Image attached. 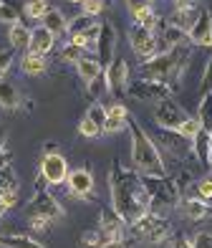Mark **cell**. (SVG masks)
<instances>
[{
	"instance_id": "cell-55",
	"label": "cell",
	"mask_w": 212,
	"mask_h": 248,
	"mask_svg": "<svg viewBox=\"0 0 212 248\" xmlns=\"http://www.w3.org/2000/svg\"><path fill=\"white\" fill-rule=\"evenodd\" d=\"M210 147H212V132H210Z\"/></svg>"
},
{
	"instance_id": "cell-8",
	"label": "cell",
	"mask_w": 212,
	"mask_h": 248,
	"mask_svg": "<svg viewBox=\"0 0 212 248\" xmlns=\"http://www.w3.org/2000/svg\"><path fill=\"white\" fill-rule=\"evenodd\" d=\"M127 94L134 96L137 101H144V104H159L164 99H172V89L167 84L152 81V78H139V81H131Z\"/></svg>"
},
{
	"instance_id": "cell-30",
	"label": "cell",
	"mask_w": 212,
	"mask_h": 248,
	"mask_svg": "<svg viewBox=\"0 0 212 248\" xmlns=\"http://www.w3.org/2000/svg\"><path fill=\"white\" fill-rule=\"evenodd\" d=\"M51 10L48 0H26V16L33 18V20H43V16H46Z\"/></svg>"
},
{
	"instance_id": "cell-9",
	"label": "cell",
	"mask_w": 212,
	"mask_h": 248,
	"mask_svg": "<svg viewBox=\"0 0 212 248\" xmlns=\"http://www.w3.org/2000/svg\"><path fill=\"white\" fill-rule=\"evenodd\" d=\"M187 117L189 114L177 104L174 99H164V101H159V104L154 107V124H157L159 129H164V132H174Z\"/></svg>"
},
{
	"instance_id": "cell-21",
	"label": "cell",
	"mask_w": 212,
	"mask_h": 248,
	"mask_svg": "<svg viewBox=\"0 0 212 248\" xmlns=\"http://www.w3.org/2000/svg\"><path fill=\"white\" fill-rule=\"evenodd\" d=\"M0 107L3 109H18L20 107V94L13 84H8L5 78H0Z\"/></svg>"
},
{
	"instance_id": "cell-14",
	"label": "cell",
	"mask_w": 212,
	"mask_h": 248,
	"mask_svg": "<svg viewBox=\"0 0 212 248\" xmlns=\"http://www.w3.org/2000/svg\"><path fill=\"white\" fill-rule=\"evenodd\" d=\"M66 183H69L71 195H76V198H88L94 193V175H91V170H86V167L71 170L69 177H66Z\"/></svg>"
},
{
	"instance_id": "cell-24",
	"label": "cell",
	"mask_w": 212,
	"mask_h": 248,
	"mask_svg": "<svg viewBox=\"0 0 212 248\" xmlns=\"http://www.w3.org/2000/svg\"><path fill=\"white\" fill-rule=\"evenodd\" d=\"M199 127H202L205 132H212V92L202 94V99H199V107H197V117Z\"/></svg>"
},
{
	"instance_id": "cell-41",
	"label": "cell",
	"mask_w": 212,
	"mask_h": 248,
	"mask_svg": "<svg viewBox=\"0 0 212 248\" xmlns=\"http://www.w3.org/2000/svg\"><path fill=\"white\" fill-rule=\"evenodd\" d=\"M0 205H3L5 210L13 208V205H18V190H10V187L0 190Z\"/></svg>"
},
{
	"instance_id": "cell-46",
	"label": "cell",
	"mask_w": 212,
	"mask_h": 248,
	"mask_svg": "<svg viewBox=\"0 0 212 248\" xmlns=\"http://www.w3.org/2000/svg\"><path fill=\"white\" fill-rule=\"evenodd\" d=\"M197 193H199V200H212V183H210V177H205V180H199V183H197Z\"/></svg>"
},
{
	"instance_id": "cell-32",
	"label": "cell",
	"mask_w": 212,
	"mask_h": 248,
	"mask_svg": "<svg viewBox=\"0 0 212 248\" xmlns=\"http://www.w3.org/2000/svg\"><path fill=\"white\" fill-rule=\"evenodd\" d=\"M106 243H109V241L104 238V233L99 231V228H96V231H86V233L81 235V246H84V248H101V246H106Z\"/></svg>"
},
{
	"instance_id": "cell-44",
	"label": "cell",
	"mask_w": 212,
	"mask_h": 248,
	"mask_svg": "<svg viewBox=\"0 0 212 248\" xmlns=\"http://www.w3.org/2000/svg\"><path fill=\"white\" fill-rule=\"evenodd\" d=\"M13 63V51H0V78H5Z\"/></svg>"
},
{
	"instance_id": "cell-31",
	"label": "cell",
	"mask_w": 212,
	"mask_h": 248,
	"mask_svg": "<svg viewBox=\"0 0 212 248\" xmlns=\"http://www.w3.org/2000/svg\"><path fill=\"white\" fill-rule=\"evenodd\" d=\"M199 129H202V127H199V122H197V119H192V117H187V119H184V122L180 124V127L174 129V132L180 134L182 140H187V142H192V140H195V134H197Z\"/></svg>"
},
{
	"instance_id": "cell-23",
	"label": "cell",
	"mask_w": 212,
	"mask_h": 248,
	"mask_svg": "<svg viewBox=\"0 0 212 248\" xmlns=\"http://www.w3.org/2000/svg\"><path fill=\"white\" fill-rule=\"evenodd\" d=\"M162 38L170 43L172 48H184V46H189V36H187V31H182V28H177V26H172V23H167L164 28H162Z\"/></svg>"
},
{
	"instance_id": "cell-40",
	"label": "cell",
	"mask_w": 212,
	"mask_h": 248,
	"mask_svg": "<svg viewBox=\"0 0 212 248\" xmlns=\"http://www.w3.org/2000/svg\"><path fill=\"white\" fill-rule=\"evenodd\" d=\"M81 8H84V16H99L104 10V0H81Z\"/></svg>"
},
{
	"instance_id": "cell-17",
	"label": "cell",
	"mask_w": 212,
	"mask_h": 248,
	"mask_svg": "<svg viewBox=\"0 0 212 248\" xmlns=\"http://www.w3.org/2000/svg\"><path fill=\"white\" fill-rule=\"evenodd\" d=\"M43 28H46L53 38H58V36H63V33H69V20L63 18L61 10L51 8L48 13L43 16Z\"/></svg>"
},
{
	"instance_id": "cell-1",
	"label": "cell",
	"mask_w": 212,
	"mask_h": 248,
	"mask_svg": "<svg viewBox=\"0 0 212 248\" xmlns=\"http://www.w3.org/2000/svg\"><path fill=\"white\" fill-rule=\"evenodd\" d=\"M109 190H111V210L124 220L131 223L149 210V198L144 193L141 175L124 167L119 160L111 162L109 170Z\"/></svg>"
},
{
	"instance_id": "cell-54",
	"label": "cell",
	"mask_w": 212,
	"mask_h": 248,
	"mask_svg": "<svg viewBox=\"0 0 212 248\" xmlns=\"http://www.w3.org/2000/svg\"><path fill=\"white\" fill-rule=\"evenodd\" d=\"M3 213H5V208H3V205H0V218H3Z\"/></svg>"
},
{
	"instance_id": "cell-11",
	"label": "cell",
	"mask_w": 212,
	"mask_h": 248,
	"mask_svg": "<svg viewBox=\"0 0 212 248\" xmlns=\"http://www.w3.org/2000/svg\"><path fill=\"white\" fill-rule=\"evenodd\" d=\"M96 61L101 63V69L114 61L116 53V28L114 23H99V38H96Z\"/></svg>"
},
{
	"instance_id": "cell-39",
	"label": "cell",
	"mask_w": 212,
	"mask_h": 248,
	"mask_svg": "<svg viewBox=\"0 0 212 248\" xmlns=\"http://www.w3.org/2000/svg\"><path fill=\"white\" fill-rule=\"evenodd\" d=\"M121 129H127V119H114V117H106L104 127H101L104 134H116Z\"/></svg>"
},
{
	"instance_id": "cell-19",
	"label": "cell",
	"mask_w": 212,
	"mask_h": 248,
	"mask_svg": "<svg viewBox=\"0 0 212 248\" xmlns=\"http://www.w3.org/2000/svg\"><path fill=\"white\" fill-rule=\"evenodd\" d=\"M197 13H199V8H195V5L177 8L174 13H172V20H170V23L177 26V28H182V31H189V28H192V23L197 20Z\"/></svg>"
},
{
	"instance_id": "cell-56",
	"label": "cell",
	"mask_w": 212,
	"mask_h": 248,
	"mask_svg": "<svg viewBox=\"0 0 212 248\" xmlns=\"http://www.w3.org/2000/svg\"><path fill=\"white\" fill-rule=\"evenodd\" d=\"M69 3H81V0H69Z\"/></svg>"
},
{
	"instance_id": "cell-53",
	"label": "cell",
	"mask_w": 212,
	"mask_h": 248,
	"mask_svg": "<svg viewBox=\"0 0 212 248\" xmlns=\"http://www.w3.org/2000/svg\"><path fill=\"white\" fill-rule=\"evenodd\" d=\"M207 167L212 170V147H210V157H207Z\"/></svg>"
},
{
	"instance_id": "cell-29",
	"label": "cell",
	"mask_w": 212,
	"mask_h": 248,
	"mask_svg": "<svg viewBox=\"0 0 212 248\" xmlns=\"http://www.w3.org/2000/svg\"><path fill=\"white\" fill-rule=\"evenodd\" d=\"M131 16H134V23H137L139 28H144V31L154 33V28L159 26V18L154 16L152 8H141V10H137V13H131Z\"/></svg>"
},
{
	"instance_id": "cell-45",
	"label": "cell",
	"mask_w": 212,
	"mask_h": 248,
	"mask_svg": "<svg viewBox=\"0 0 212 248\" xmlns=\"http://www.w3.org/2000/svg\"><path fill=\"white\" fill-rule=\"evenodd\" d=\"M199 89H202V94L212 92V56H210V61L205 66V76H202V84H199Z\"/></svg>"
},
{
	"instance_id": "cell-25",
	"label": "cell",
	"mask_w": 212,
	"mask_h": 248,
	"mask_svg": "<svg viewBox=\"0 0 212 248\" xmlns=\"http://www.w3.org/2000/svg\"><path fill=\"white\" fill-rule=\"evenodd\" d=\"M46 69H48L46 56H38V53H26L23 56V74L41 76V74H46Z\"/></svg>"
},
{
	"instance_id": "cell-13",
	"label": "cell",
	"mask_w": 212,
	"mask_h": 248,
	"mask_svg": "<svg viewBox=\"0 0 212 248\" xmlns=\"http://www.w3.org/2000/svg\"><path fill=\"white\" fill-rule=\"evenodd\" d=\"M187 36L192 46H212V13L207 8H202L197 13V20L187 31Z\"/></svg>"
},
{
	"instance_id": "cell-20",
	"label": "cell",
	"mask_w": 212,
	"mask_h": 248,
	"mask_svg": "<svg viewBox=\"0 0 212 248\" xmlns=\"http://www.w3.org/2000/svg\"><path fill=\"white\" fill-rule=\"evenodd\" d=\"M76 71H79V76L86 84H91L94 78L101 76V63H99L96 59H91V56H84V59L76 63Z\"/></svg>"
},
{
	"instance_id": "cell-57",
	"label": "cell",
	"mask_w": 212,
	"mask_h": 248,
	"mask_svg": "<svg viewBox=\"0 0 212 248\" xmlns=\"http://www.w3.org/2000/svg\"><path fill=\"white\" fill-rule=\"evenodd\" d=\"M210 183H212V172H210Z\"/></svg>"
},
{
	"instance_id": "cell-36",
	"label": "cell",
	"mask_w": 212,
	"mask_h": 248,
	"mask_svg": "<svg viewBox=\"0 0 212 248\" xmlns=\"http://www.w3.org/2000/svg\"><path fill=\"white\" fill-rule=\"evenodd\" d=\"M20 18H23V16H20L15 8H10L8 3L0 0V23H10V26H13V23H18Z\"/></svg>"
},
{
	"instance_id": "cell-5",
	"label": "cell",
	"mask_w": 212,
	"mask_h": 248,
	"mask_svg": "<svg viewBox=\"0 0 212 248\" xmlns=\"http://www.w3.org/2000/svg\"><path fill=\"white\" fill-rule=\"evenodd\" d=\"M129 225H131V233L147 243H162L164 238H170V220L157 216L154 210H147Z\"/></svg>"
},
{
	"instance_id": "cell-12",
	"label": "cell",
	"mask_w": 212,
	"mask_h": 248,
	"mask_svg": "<svg viewBox=\"0 0 212 248\" xmlns=\"http://www.w3.org/2000/svg\"><path fill=\"white\" fill-rule=\"evenodd\" d=\"M129 41H131V48H134V53H137L139 59L149 61L152 56H157V38H154L152 31H144L139 26H134L129 31Z\"/></svg>"
},
{
	"instance_id": "cell-3",
	"label": "cell",
	"mask_w": 212,
	"mask_h": 248,
	"mask_svg": "<svg viewBox=\"0 0 212 248\" xmlns=\"http://www.w3.org/2000/svg\"><path fill=\"white\" fill-rule=\"evenodd\" d=\"M184 61H187L184 48H172V51L157 53L149 61L141 63V78H152V81L167 84L174 92L177 81H180V74L184 69Z\"/></svg>"
},
{
	"instance_id": "cell-51",
	"label": "cell",
	"mask_w": 212,
	"mask_h": 248,
	"mask_svg": "<svg viewBox=\"0 0 212 248\" xmlns=\"http://www.w3.org/2000/svg\"><path fill=\"white\" fill-rule=\"evenodd\" d=\"M5 140H8V132H5V127H0V150L5 147Z\"/></svg>"
},
{
	"instance_id": "cell-27",
	"label": "cell",
	"mask_w": 212,
	"mask_h": 248,
	"mask_svg": "<svg viewBox=\"0 0 212 248\" xmlns=\"http://www.w3.org/2000/svg\"><path fill=\"white\" fill-rule=\"evenodd\" d=\"M192 152L197 155L199 165L207 167V157H210V132L199 129V132L195 134V140H192Z\"/></svg>"
},
{
	"instance_id": "cell-48",
	"label": "cell",
	"mask_w": 212,
	"mask_h": 248,
	"mask_svg": "<svg viewBox=\"0 0 212 248\" xmlns=\"http://www.w3.org/2000/svg\"><path fill=\"white\" fill-rule=\"evenodd\" d=\"M154 0H127V8H129V13H137V10L141 8H152Z\"/></svg>"
},
{
	"instance_id": "cell-50",
	"label": "cell",
	"mask_w": 212,
	"mask_h": 248,
	"mask_svg": "<svg viewBox=\"0 0 212 248\" xmlns=\"http://www.w3.org/2000/svg\"><path fill=\"white\" fill-rule=\"evenodd\" d=\"M101 248H129L124 241H121V238H116V241H109L106 246H101Z\"/></svg>"
},
{
	"instance_id": "cell-49",
	"label": "cell",
	"mask_w": 212,
	"mask_h": 248,
	"mask_svg": "<svg viewBox=\"0 0 212 248\" xmlns=\"http://www.w3.org/2000/svg\"><path fill=\"white\" fill-rule=\"evenodd\" d=\"M30 220V225H33V228H36V231H43V228H48V220H43V218H28Z\"/></svg>"
},
{
	"instance_id": "cell-42",
	"label": "cell",
	"mask_w": 212,
	"mask_h": 248,
	"mask_svg": "<svg viewBox=\"0 0 212 248\" xmlns=\"http://www.w3.org/2000/svg\"><path fill=\"white\" fill-rule=\"evenodd\" d=\"M192 248H212V233L210 231H199L192 238Z\"/></svg>"
},
{
	"instance_id": "cell-38",
	"label": "cell",
	"mask_w": 212,
	"mask_h": 248,
	"mask_svg": "<svg viewBox=\"0 0 212 248\" xmlns=\"http://www.w3.org/2000/svg\"><path fill=\"white\" fill-rule=\"evenodd\" d=\"M96 26V20L91 16H79V18H73L71 23H69V33H76V31H86V28H91Z\"/></svg>"
},
{
	"instance_id": "cell-34",
	"label": "cell",
	"mask_w": 212,
	"mask_h": 248,
	"mask_svg": "<svg viewBox=\"0 0 212 248\" xmlns=\"http://www.w3.org/2000/svg\"><path fill=\"white\" fill-rule=\"evenodd\" d=\"M5 187L18 190V175H15V170L10 165L0 167V190H5Z\"/></svg>"
},
{
	"instance_id": "cell-26",
	"label": "cell",
	"mask_w": 212,
	"mask_h": 248,
	"mask_svg": "<svg viewBox=\"0 0 212 248\" xmlns=\"http://www.w3.org/2000/svg\"><path fill=\"white\" fill-rule=\"evenodd\" d=\"M210 205L205 200H199V198H189V200H184V216L189 218V220H202V218H207L210 216Z\"/></svg>"
},
{
	"instance_id": "cell-33",
	"label": "cell",
	"mask_w": 212,
	"mask_h": 248,
	"mask_svg": "<svg viewBox=\"0 0 212 248\" xmlns=\"http://www.w3.org/2000/svg\"><path fill=\"white\" fill-rule=\"evenodd\" d=\"M84 56H88V51H84V48H79V46H73V43H66L63 46V51H61V59L66 61V63H79Z\"/></svg>"
},
{
	"instance_id": "cell-52",
	"label": "cell",
	"mask_w": 212,
	"mask_h": 248,
	"mask_svg": "<svg viewBox=\"0 0 212 248\" xmlns=\"http://www.w3.org/2000/svg\"><path fill=\"white\" fill-rule=\"evenodd\" d=\"M174 5L177 8H187V5H195V3H192V0H174Z\"/></svg>"
},
{
	"instance_id": "cell-28",
	"label": "cell",
	"mask_w": 212,
	"mask_h": 248,
	"mask_svg": "<svg viewBox=\"0 0 212 248\" xmlns=\"http://www.w3.org/2000/svg\"><path fill=\"white\" fill-rule=\"evenodd\" d=\"M8 41L13 48H28V41H30V31L23 23H13L8 28Z\"/></svg>"
},
{
	"instance_id": "cell-35",
	"label": "cell",
	"mask_w": 212,
	"mask_h": 248,
	"mask_svg": "<svg viewBox=\"0 0 212 248\" xmlns=\"http://www.w3.org/2000/svg\"><path fill=\"white\" fill-rule=\"evenodd\" d=\"M79 134H81V137L94 140V137H99V134H101V127H99V124H94L88 117H81V122H79Z\"/></svg>"
},
{
	"instance_id": "cell-10",
	"label": "cell",
	"mask_w": 212,
	"mask_h": 248,
	"mask_svg": "<svg viewBox=\"0 0 212 248\" xmlns=\"http://www.w3.org/2000/svg\"><path fill=\"white\" fill-rule=\"evenodd\" d=\"M104 84H106V92H111L114 96H124L127 89H129V66L124 59H116L106 66L104 71Z\"/></svg>"
},
{
	"instance_id": "cell-37",
	"label": "cell",
	"mask_w": 212,
	"mask_h": 248,
	"mask_svg": "<svg viewBox=\"0 0 212 248\" xmlns=\"http://www.w3.org/2000/svg\"><path fill=\"white\" fill-rule=\"evenodd\" d=\"M84 117H88L94 124H99V127H104V122H106V107H101V104H91Z\"/></svg>"
},
{
	"instance_id": "cell-16",
	"label": "cell",
	"mask_w": 212,
	"mask_h": 248,
	"mask_svg": "<svg viewBox=\"0 0 212 248\" xmlns=\"http://www.w3.org/2000/svg\"><path fill=\"white\" fill-rule=\"evenodd\" d=\"M124 220H121L114 210H101V216H99V231L104 233V238L106 241H116L121 238V231H124Z\"/></svg>"
},
{
	"instance_id": "cell-15",
	"label": "cell",
	"mask_w": 212,
	"mask_h": 248,
	"mask_svg": "<svg viewBox=\"0 0 212 248\" xmlns=\"http://www.w3.org/2000/svg\"><path fill=\"white\" fill-rule=\"evenodd\" d=\"M56 46V38L51 36V33L38 26L30 31V41H28V53H38V56H48Z\"/></svg>"
},
{
	"instance_id": "cell-47",
	"label": "cell",
	"mask_w": 212,
	"mask_h": 248,
	"mask_svg": "<svg viewBox=\"0 0 212 248\" xmlns=\"http://www.w3.org/2000/svg\"><path fill=\"white\" fill-rule=\"evenodd\" d=\"M172 248H192V241L184 233H174L172 235Z\"/></svg>"
},
{
	"instance_id": "cell-7",
	"label": "cell",
	"mask_w": 212,
	"mask_h": 248,
	"mask_svg": "<svg viewBox=\"0 0 212 248\" xmlns=\"http://www.w3.org/2000/svg\"><path fill=\"white\" fill-rule=\"evenodd\" d=\"M28 218H43V220H48V223L63 218L61 202L56 200L48 190H43V180H41V185L36 190V195H33L30 202H28Z\"/></svg>"
},
{
	"instance_id": "cell-18",
	"label": "cell",
	"mask_w": 212,
	"mask_h": 248,
	"mask_svg": "<svg viewBox=\"0 0 212 248\" xmlns=\"http://www.w3.org/2000/svg\"><path fill=\"white\" fill-rule=\"evenodd\" d=\"M0 248H46V246L23 233H8L0 235Z\"/></svg>"
},
{
	"instance_id": "cell-6",
	"label": "cell",
	"mask_w": 212,
	"mask_h": 248,
	"mask_svg": "<svg viewBox=\"0 0 212 248\" xmlns=\"http://www.w3.org/2000/svg\"><path fill=\"white\" fill-rule=\"evenodd\" d=\"M69 177V162L56 150V144H48L41 157V180L48 185H63Z\"/></svg>"
},
{
	"instance_id": "cell-43",
	"label": "cell",
	"mask_w": 212,
	"mask_h": 248,
	"mask_svg": "<svg viewBox=\"0 0 212 248\" xmlns=\"http://www.w3.org/2000/svg\"><path fill=\"white\" fill-rule=\"evenodd\" d=\"M106 117H114V119H127L129 117V109L121 104V101H114L109 109H106Z\"/></svg>"
},
{
	"instance_id": "cell-4",
	"label": "cell",
	"mask_w": 212,
	"mask_h": 248,
	"mask_svg": "<svg viewBox=\"0 0 212 248\" xmlns=\"http://www.w3.org/2000/svg\"><path fill=\"white\" fill-rule=\"evenodd\" d=\"M141 175V172H139ZM144 193L149 198V210L152 208H172L180 202V185L167 175H141Z\"/></svg>"
},
{
	"instance_id": "cell-2",
	"label": "cell",
	"mask_w": 212,
	"mask_h": 248,
	"mask_svg": "<svg viewBox=\"0 0 212 248\" xmlns=\"http://www.w3.org/2000/svg\"><path fill=\"white\" fill-rule=\"evenodd\" d=\"M127 127L131 132V162L141 175H167L164 160L157 150V144L152 142V137L139 127V122L131 114L127 117Z\"/></svg>"
},
{
	"instance_id": "cell-22",
	"label": "cell",
	"mask_w": 212,
	"mask_h": 248,
	"mask_svg": "<svg viewBox=\"0 0 212 248\" xmlns=\"http://www.w3.org/2000/svg\"><path fill=\"white\" fill-rule=\"evenodd\" d=\"M96 38H99V23L91 26V28H86V31H76V33H71V41H69V43H73V46H79V48L88 51V48H94V46H96Z\"/></svg>"
}]
</instances>
